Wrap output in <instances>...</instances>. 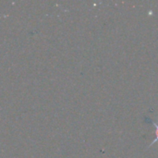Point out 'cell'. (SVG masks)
<instances>
[{"mask_svg": "<svg viewBox=\"0 0 158 158\" xmlns=\"http://www.w3.org/2000/svg\"><path fill=\"white\" fill-rule=\"evenodd\" d=\"M154 125H155V127H156V140L151 143V145H153L154 143H157L158 142V124L156 123H155L154 122Z\"/></svg>", "mask_w": 158, "mask_h": 158, "instance_id": "obj_1", "label": "cell"}]
</instances>
